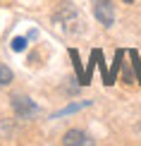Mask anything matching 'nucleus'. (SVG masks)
I'll return each mask as SVG.
<instances>
[{
    "mask_svg": "<svg viewBox=\"0 0 141 146\" xmlns=\"http://www.w3.org/2000/svg\"><path fill=\"white\" fill-rule=\"evenodd\" d=\"M53 22H55V27H58L62 34L81 31V15H79V10L72 3H62L60 5L58 12L53 15Z\"/></svg>",
    "mask_w": 141,
    "mask_h": 146,
    "instance_id": "nucleus-1",
    "label": "nucleus"
},
{
    "mask_svg": "<svg viewBox=\"0 0 141 146\" xmlns=\"http://www.w3.org/2000/svg\"><path fill=\"white\" fill-rule=\"evenodd\" d=\"M12 110L19 120H29L31 115L38 113V106H36V101H31L29 96H12Z\"/></svg>",
    "mask_w": 141,
    "mask_h": 146,
    "instance_id": "nucleus-2",
    "label": "nucleus"
},
{
    "mask_svg": "<svg viewBox=\"0 0 141 146\" xmlns=\"http://www.w3.org/2000/svg\"><path fill=\"white\" fill-rule=\"evenodd\" d=\"M93 15L105 29H110L115 24V7L110 0H93Z\"/></svg>",
    "mask_w": 141,
    "mask_h": 146,
    "instance_id": "nucleus-3",
    "label": "nucleus"
},
{
    "mask_svg": "<svg viewBox=\"0 0 141 146\" xmlns=\"http://www.w3.org/2000/svg\"><path fill=\"white\" fill-rule=\"evenodd\" d=\"M62 144L65 146H93L96 141L81 129H70V132L62 134Z\"/></svg>",
    "mask_w": 141,
    "mask_h": 146,
    "instance_id": "nucleus-4",
    "label": "nucleus"
},
{
    "mask_svg": "<svg viewBox=\"0 0 141 146\" xmlns=\"http://www.w3.org/2000/svg\"><path fill=\"white\" fill-rule=\"evenodd\" d=\"M91 106V101H79V103H72V106H65L62 110H58V113H53V120H58V117H62V115H72V113H77V110H81V108H89Z\"/></svg>",
    "mask_w": 141,
    "mask_h": 146,
    "instance_id": "nucleus-5",
    "label": "nucleus"
},
{
    "mask_svg": "<svg viewBox=\"0 0 141 146\" xmlns=\"http://www.w3.org/2000/svg\"><path fill=\"white\" fill-rule=\"evenodd\" d=\"M12 77H15V74H12V70L7 67V65L0 62V89L7 86V84H12Z\"/></svg>",
    "mask_w": 141,
    "mask_h": 146,
    "instance_id": "nucleus-6",
    "label": "nucleus"
},
{
    "mask_svg": "<svg viewBox=\"0 0 141 146\" xmlns=\"http://www.w3.org/2000/svg\"><path fill=\"white\" fill-rule=\"evenodd\" d=\"M24 48H26V38H24V36H17V38H12V50H15V53H22Z\"/></svg>",
    "mask_w": 141,
    "mask_h": 146,
    "instance_id": "nucleus-7",
    "label": "nucleus"
},
{
    "mask_svg": "<svg viewBox=\"0 0 141 146\" xmlns=\"http://www.w3.org/2000/svg\"><path fill=\"white\" fill-rule=\"evenodd\" d=\"M70 55H72V62H74V70H77V74H79V84H81L84 74H81V62H79V53H77V50H70Z\"/></svg>",
    "mask_w": 141,
    "mask_h": 146,
    "instance_id": "nucleus-8",
    "label": "nucleus"
},
{
    "mask_svg": "<svg viewBox=\"0 0 141 146\" xmlns=\"http://www.w3.org/2000/svg\"><path fill=\"white\" fill-rule=\"evenodd\" d=\"M124 3H134V0H124Z\"/></svg>",
    "mask_w": 141,
    "mask_h": 146,
    "instance_id": "nucleus-9",
    "label": "nucleus"
}]
</instances>
